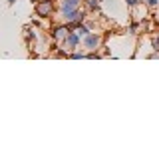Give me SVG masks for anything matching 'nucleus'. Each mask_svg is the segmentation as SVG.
<instances>
[{"label":"nucleus","mask_w":159,"mask_h":159,"mask_svg":"<svg viewBox=\"0 0 159 159\" xmlns=\"http://www.w3.org/2000/svg\"><path fill=\"white\" fill-rule=\"evenodd\" d=\"M70 32H72V28H70L68 24H66V26H56V28L52 30V38L56 40V42H64Z\"/></svg>","instance_id":"39448f33"},{"label":"nucleus","mask_w":159,"mask_h":159,"mask_svg":"<svg viewBox=\"0 0 159 159\" xmlns=\"http://www.w3.org/2000/svg\"><path fill=\"white\" fill-rule=\"evenodd\" d=\"M80 40H82V36L76 32V30H72V32L66 36V40L62 42V46L66 48V52L68 54H72V52H76V48L80 46Z\"/></svg>","instance_id":"f03ea898"},{"label":"nucleus","mask_w":159,"mask_h":159,"mask_svg":"<svg viewBox=\"0 0 159 159\" xmlns=\"http://www.w3.org/2000/svg\"><path fill=\"white\" fill-rule=\"evenodd\" d=\"M143 4L149 8H155V6H159V0H143Z\"/></svg>","instance_id":"6e6552de"},{"label":"nucleus","mask_w":159,"mask_h":159,"mask_svg":"<svg viewBox=\"0 0 159 159\" xmlns=\"http://www.w3.org/2000/svg\"><path fill=\"white\" fill-rule=\"evenodd\" d=\"M141 2H143V0H125V4H127L129 8H135V6H139Z\"/></svg>","instance_id":"1a4fd4ad"},{"label":"nucleus","mask_w":159,"mask_h":159,"mask_svg":"<svg viewBox=\"0 0 159 159\" xmlns=\"http://www.w3.org/2000/svg\"><path fill=\"white\" fill-rule=\"evenodd\" d=\"M80 2H82V0H62V14L80 8Z\"/></svg>","instance_id":"423d86ee"},{"label":"nucleus","mask_w":159,"mask_h":159,"mask_svg":"<svg viewBox=\"0 0 159 159\" xmlns=\"http://www.w3.org/2000/svg\"><path fill=\"white\" fill-rule=\"evenodd\" d=\"M70 58H74V60H82V58H88V52H72L70 54Z\"/></svg>","instance_id":"0eeeda50"},{"label":"nucleus","mask_w":159,"mask_h":159,"mask_svg":"<svg viewBox=\"0 0 159 159\" xmlns=\"http://www.w3.org/2000/svg\"><path fill=\"white\" fill-rule=\"evenodd\" d=\"M82 44L88 52H98L99 46H102V36L98 32H89L86 38H82Z\"/></svg>","instance_id":"f257e3e1"},{"label":"nucleus","mask_w":159,"mask_h":159,"mask_svg":"<svg viewBox=\"0 0 159 159\" xmlns=\"http://www.w3.org/2000/svg\"><path fill=\"white\" fill-rule=\"evenodd\" d=\"M151 42H153V50H155V52H159V38L155 36V38L151 40Z\"/></svg>","instance_id":"9b49d317"},{"label":"nucleus","mask_w":159,"mask_h":159,"mask_svg":"<svg viewBox=\"0 0 159 159\" xmlns=\"http://www.w3.org/2000/svg\"><path fill=\"white\" fill-rule=\"evenodd\" d=\"M52 10H54L52 0H40V2L36 4V14H38V16H42V18L50 16V14H52Z\"/></svg>","instance_id":"20e7f679"},{"label":"nucleus","mask_w":159,"mask_h":159,"mask_svg":"<svg viewBox=\"0 0 159 159\" xmlns=\"http://www.w3.org/2000/svg\"><path fill=\"white\" fill-rule=\"evenodd\" d=\"M62 16H64V20H66L68 24H80V22L86 20V12H82L80 8H76V10H70V12L62 14Z\"/></svg>","instance_id":"7ed1b4c3"},{"label":"nucleus","mask_w":159,"mask_h":159,"mask_svg":"<svg viewBox=\"0 0 159 159\" xmlns=\"http://www.w3.org/2000/svg\"><path fill=\"white\" fill-rule=\"evenodd\" d=\"M137 30H139V24L137 22H131V24H129V34H137Z\"/></svg>","instance_id":"9d476101"}]
</instances>
